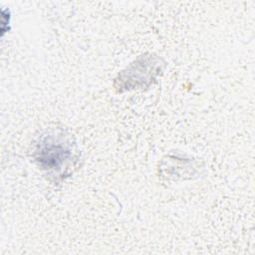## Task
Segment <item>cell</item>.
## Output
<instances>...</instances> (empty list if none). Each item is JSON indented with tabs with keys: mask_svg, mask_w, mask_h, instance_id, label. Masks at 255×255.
I'll return each instance as SVG.
<instances>
[{
	"mask_svg": "<svg viewBox=\"0 0 255 255\" xmlns=\"http://www.w3.org/2000/svg\"><path fill=\"white\" fill-rule=\"evenodd\" d=\"M38 152V160L41 162V165L48 169H60L61 165L64 164L70 155V150L53 137L45 139Z\"/></svg>",
	"mask_w": 255,
	"mask_h": 255,
	"instance_id": "cell-1",
	"label": "cell"
}]
</instances>
